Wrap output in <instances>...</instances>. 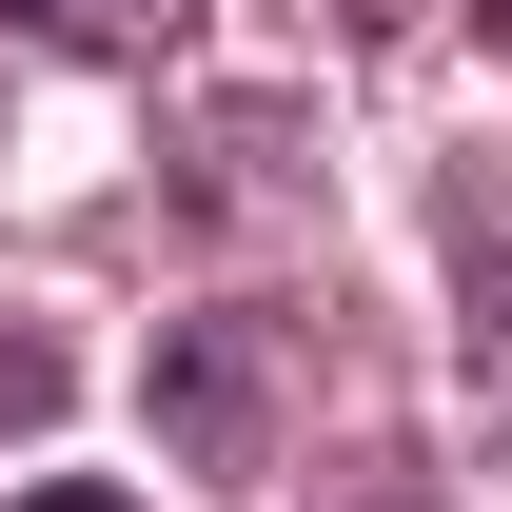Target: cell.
<instances>
[{"label":"cell","instance_id":"1","mask_svg":"<svg viewBox=\"0 0 512 512\" xmlns=\"http://www.w3.org/2000/svg\"><path fill=\"white\" fill-rule=\"evenodd\" d=\"M296 375H316V316H276V296H217V316L158 335V434L197 473H276L296 434Z\"/></svg>","mask_w":512,"mask_h":512},{"label":"cell","instance_id":"2","mask_svg":"<svg viewBox=\"0 0 512 512\" xmlns=\"http://www.w3.org/2000/svg\"><path fill=\"white\" fill-rule=\"evenodd\" d=\"M178 197H197V217H316V158H296V119H276V99H217V119H197V158H178Z\"/></svg>","mask_w":512,"mask_h":512},{"label":"cell","instance_id":"3","mask_svg":"<svg viewBox=\"0 0 512 512\" xmlns=\"http://www.w3.org/2000/svg\"><path fill=\"white\" fill-rule=\"evenodd\" d=\"M453 335H473V414L512 434V197H453Z\"/></svg>","mask_w":512,"mask_h":512},{"label":"cell","instance_id":"4","mask_svg":"<svg viewBox=\"0 0 512 512\" xmlns=\"http://www.w3.org/2000/svg\"><path fill=\"white\" fill-rule=\"evenodd\" d=\"M20 40H60V60H178L217 0H0Z\"/></svg>","mask_w":512,"mask_h":512},{"label":"cell","instance_id":"5","mask_svg":"<svg viewBox=\"0 0 512 512\" xmlns=\"http://www.w3.org/2000/svg\"><path fill=\"white\" fill-rule=\"evenodd\" d=\"M20 512H138V493H99V473H60V493H20Z\"/></svg>","mask_w":512,"mask_h":512},{"label":"cell","instance_id":"6","mask_svg":"<svg viewBox=\"0 0 512 512\" xmlns=\"http://www.w3.org/2000/svg\"><path fill=\"white\" fill-rule=\"evenodd\" d=\"M473 20H493V40H512V0H473Z\"/></svg>","mask_w":512,"mask_h":512}]
</instances>
